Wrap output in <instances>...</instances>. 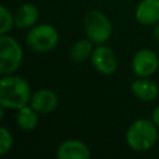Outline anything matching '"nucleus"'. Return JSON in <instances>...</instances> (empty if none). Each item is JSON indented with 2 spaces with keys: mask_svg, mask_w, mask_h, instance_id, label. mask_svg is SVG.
<instances>
[{
  "mask_svg": "<svg viewBox=\"0 0 159 159\" xmlns=\"http://www.w3.org/2000/svg\"><path fill=\"white\" fill-rule=\"evenodd\" d=\"M31 88L29 82L14 75H6L0 78V106L10 109H20L31 101Z\"/></svg>",
  "mask_w": 159,
  "mask_h": 159,
  "instance_id": "1",
  "label": "nucleus"
},
{
  "mask_svg": "<svg viewBox=\"0 0 159 159\" xmlns=\"http://www.w3.org/2000/svg\"><path fill=\"white\" fill-rule=\"evenodd\" d=\"M159 128L152 119L139 118L134 120L125 132V142L135 152H147L152 149L158 140Z\"/></svg>",
  "mask_w": 159,
  "mask_h": 159,
  "instance_id": "2",
  "label": "nucleus"
},
{
  "mask_svg": "<svg viewBox=\"0 0 159 159\" xmlns=\"http://www.w3.org/2000/svg\"><path fill=\"white\" fill-rule=\"evenodd\" d=\"M83 24L87 39L96 45H102L107 42L113 34L112 22L99 10L88 11L84 16Z\"/></svg>",
  "mask_w": 159,
  "mask_h": 159,
  "instance_id": "3",
  "label": "nucleus"
},
{
  "mask_svg": "<svg viewBox=\"0 0 159 159\" xmlns=\"http://www.w3.org/2000/svg\"><path fill=\"white\" fill-rule=\"evenodd\" d=\"M24 58V51L20 43L11 36L0 35V75L15 73Z\"/></svg>",
  "mask_w": 159,
  "mask_h": 159,
  "instance_id": "4",
  "label": "nucleus"
},
{
  "mask_svg": "<svg viewBox=\"0 0 159 159\" xmlns=\"http://www.w3.org/2000/svg\"><path fill=\"white\" fill-rule=\"evenodd\" d=\"M60 40L58 31L50 24L34 26L26 35V45L37 53H46L53 50Z\"/></svg>",
  "mask_w": 159,
  "mask_h": 159,
  "instance_id": "5",
  "label": "nucleus"
},
{
  "mask_svg": "<svg viewBox=\"0 0 159 159\" xmlns=\"http://www.w3.org/2000/svg\"><path fill=\"white\" fill-rule=\"evenodd\" d=\"M132 71L138 77H150L159 68V57L150 48L137 51L130 62Z\"/></svg>",
  "mask_w": 159,
  "mask_h": 159,
  "instance_id": "6",
  "label": "nucleus"
},
{
  "mask_svg": "<svg viewBox=\"0 0 159 159\" xmlns=\"http://www.w3.org/2000/svg\"><path fill=\"white\" fill-rule=\"evenodd\" d=\"M92 66L98 71L99 73L104 76L113 75L118 68V58L114 51L106 46V45H98L96 48H93L92 56H91Z\"/></svg>",
  "mask_w": 159,
  "mask_h": 159,
  "instance_id": "7",
  "label": "nucleus"
},
{
  "mask_svg": "<svg viewBox=\"0 0 159 159\" xmlns=\"http://www.w3.org/2000/svg\"><path fill=\"white\" fill-rule=\"evenodd\" d=\"M57 104H58V97L56 92L48 88H42L36 91L31 96V101H30V106L37 113L41 114H47L53 112Z\"/></svg>",
  "mask_w": 159,
  "mask_h": 159,
  "instance_id": "8",
  "label": "nucleus"
},
{
  "mask_svg": "<svg viewBox=\"0 0 159 159\" xmlns=\"http://www.w3.org/2000/svg\"><path fill=\"white\" fill-rule=\"evenodd\" d=\"M58 159H88L91 150L87 144L77 139H68L61 143L56 150Z\"/></svg>",
  "mask_w": 159,
  "mask_h": 159,
  "instance_id": "9",
  "label": "nucleus"
},
{
  "mask_svg": "<svg viewBox=\"0 0 159 159\" xmlns=\"http://www.w3.org/2000/svg\"><path fill=\"white\" fill-rule=\"evenodd\" d=\"M135 19L144 26L159 22V0H142L135 9Z\"/></svg>",
  "mask_w": 159,
  "mask_h": 159,
  "instance_id": "10",
  "label": "nucleus"
},
{
  "mask_svg": "<svg viewBox=\"0 0 159 159\" xmlns=\"http://www.w3.org/2000/svg\"><path fill=\"white\" fill-rule=\"evenodd\" d=\"M130 91L142 102H152L158 97L159 88L157 83L149 77H138V80L133 81L130 84Z\"/></svg>",
  "mask_w": 159,
  "mask_h": 159,
  "instance_id": "11",
  "label": "nucleus"
},
{
  "mask_svg": "<svg viewBox=\"0 0 159 159\" xmlns=\"http://www.w3.org/2000/svg\"><path fill=\"white\" fill-rule=\"evenodd\" d=\"M39 16H40V11L37 6L34 4L26 2V4H22L20 7H17V10L15 11L14 22H15V26L19 29H29L36 24V21L39 20Z\"/></svg>",
  "mask_w": 159,
  "mask_h": 159,
  "instance_id": "12",
  "label": "nucleus"
},
{
  "mask_svg": "<svg viewBox=\"0 0 159 159\" xmlns=\"http://www.w3.org/2000/svg\"><path fill=\"white\" fill-rule=\"evenodd\" d=\"M16 125L24 132H32L39 125V113L30 106L21 107L16 112Z\"/></svg>",
  "mask_w": 159,
  "mask_h": 159,
  "instance_id": "13",
  "label": "nucleus"
},
{
  "mask_svg": "<svg viewBox=\"0 0 159 159\" xmlns=\"http://www.w3.org/2000/svg\"><path fill=\"white\" fill-rule=\"evenodd\" d=\"M92 41L88 39H80L77 40L70 48V56L75 62H84L91 58L93 52Z\"/></svg>",
  "mask_w": 159,
  "mask_h": 159,
  "instance_id": "14",
  "label": "nucleus"
},
{
  "mask_svg": "<svg viewBox=\"0 0 159 159\" xmlns=\"http://www.w3.org/2000/svg\"><path fill=\"white\" fill-rule=\"evenodd\" d=\"M14 25V16L11 15L10 10L4 5H0V35H6Z\"/></svg>",
  "mask_w": 159,
  "mask_h": 159,
  "instance_id": "15",
  "label": "nucleus"
},
{
  "mask_svg": "<svg viewBox=\"0 0 159 159\" xmlns=\"http://www.w3.org/2000/svg\"><path fill=\"white\" fill-rule=\"evenodd\" d=\"M12 143L14 139L11 133L6 128L0 127V155H4L10 152V149L12 148Z\"/></svg>",
  "mask_w": 159,
  "mask_h": 159,
  "instance_id": "16",
  "label": "nucleus"
},
{
  "mask_svg": "<svg viewBox=\"0 0 159 159\" xmlns=\"http://www.w3.org/2000/svg\"><path fill=\"white\" fill-rule=\"evenodd\" d=\"M154 123H155V125L159 128V104L154 108V111L152 112V118H150Z\"/></svg>",
  "mask_w": 159,
  "mask_h": 159,
  "instance_id": "17",
  "label": "nucleus"
},
{
  "mask_svg": "<svg viewBox=\"0 0 159 159\" xmlns=\"http://www.w3.org/2000/svg\"><path fill=\"white\" fill-rule=\"evenodd\" d=\"M152 35H153V37H154V40L159 43V22L158 24H155L154 26H153V31H152Z\"/></svg>",
  "mask_w": 159,
  "mask_h": 159,
  "instance_id": "18",
  "label": "nucleus"
},
{
  "mask_svg": "<svg viewBox=\"0 0 159 159\" xmlns=\"http://www.w3.org/2000/svg\"><path fill=\"white\" fill-rule=\"evenodd\" d=\"M4 107L2 106H0V122H1V119H2V117H4V109H2Z\"/></svg>",
  "mask_w": 159,
  "mask_h": 159,
  "instance_id": "19",
  "label": "nucleus"
}]
</instances>
